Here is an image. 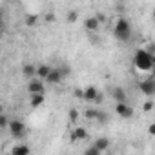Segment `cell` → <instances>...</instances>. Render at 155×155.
Here are the masks:
<instances>
[{"label":"cell","mask_w":155,"mask_h":155,"mask_svg":"<svg viewBox=\"0 0 155 155\" xmlns=\"http://www.w3.org/2000/svg\"><path fill=\"white\" fill-rule=\"evenodd\" d=\"M153 64H155V55H151L146 48L135 51L133 66H135L139 71H144V73H146V71H151V69H153Z\"/></svg>","instance_id":"6da1fadb"},{"label":"cell","mask_w":155,"mask_h":155,"mask_svg":"<svg viewBox=\"0 0 155 155\" xmlns=\"http://www.w3.org/2000/svg\"><path fill=\"white\" fill-rule=\"evenodd\" d=\"M113 35L115 38H119L120 42H126L130 37H131V26L126 18H119L115 22V28H113Z\"/></svg>","instance_id":"7a4b0ae2"},{"label":"cell","mask_w":155,"mask_h":155,"mask_svg":"<svg viewBox=\"0 0 155 155\" xmlns=\"http://www.w3.org/2000/svg\"><path fill=\"white\" fill-rule=\"evenodd\" d=\"M8 130L11 131V135H13L15 139H22L24 133H26V124H24L22 120H11Z\"/></svg>","instance_id":"3957f363"},{"label":"cell","mask_w":155,"mask_h":155,"mask_svg":"<svg viewBox=\"0 0 155 155\" xmlns=\"http://www.w3.org/2000/svg\"><path fill=\"white\" fill-rule=\"evenodd\" d=\"M82 99L88 101V102H95V104H99V102L102 101V97H101V93H99V90H97L95 86L84 88V97H82Z\"/></svg>","instance_id":"277c9868"},{"label":"cell","mask_w":155,"mask_h":155,"mask_svg":"<svg viewBox=\"0 0 155 155\" xmlns=\"http://www.w3.org/2000/svg\"><path fill=\"white\" fill-rule=\"evenodd\" d=\"M115 111L122 119H131L133 117V108L130 104H126V101L124 102H115Z\"/></svg>","instance_id":"5b68a950"},{"label":"cell","mask_w":155,"mask_h":155,"mask_svg":"<svg viewBox=\"0 0 155 155\" xmlns=\"http://www.w3.org/2000/svg\"><path fill=\"white\" fill-rule=\"evenodd\" d=\"M139 90H140L146 97L155 95V77H153V79H148V81L139 82Z\"/></svg>","instance_id":"8992f818"},{"label":"cell","mask_w":155,"mask_h":155,"mask_svg":"<svg viewBox=\"0 0 155 155\" xmlns=\"http://www.w3.org/2000/svg\"><path fill=\"white\" fill-rule=\"evenodd\" d=\"M28 91H29V95H33V93H44V81L42 79H29V82H28Z\"/></svg>","instance_id":"52a82bcc"},{"label":"cell","mask_w":155,"mask_h":155,"mask_svg":"<svg viewBox=\"0 0 155 155\" xmlns=\"http://www.w3.org/2000/svg\"><path fill=\"white\" fill-rule=\"evenodd\" d=\"M88 137H90V133H88V130L82 128V126H77V128L71 131V135H69V139H71L73 142H77V140H86Z\"/></svg>","instance_id":"ba28073f"},{"label":"cell","mask_w":155,"mask_h":155,"mask_svg":"<svg viewBox=\"0 0 155 155\" xmlns=\"http://www.w3.org/2000/svg\"><path fill=\"white\" fill-rule=\"evenodd\" d=\"M62 79H64V73L60 71V68H53V69H51V73L48 75L46 82H48V84H58Z\"/></svg>","instance_id":"9c48e42d"},{"label":"cell","mask_w":155,"mask_h":155,"mask_svg":"<svg viewBox=\"0 0 155 155\" xmlns=\"http://www.w3.org/2000/svg\"><path fill=\"white\" fill-rule=\"evenodd\" d=\"M99 28H101V22H99V18H97V17H90V18H86V20H84V29H86V31L95 33Z\"/></svg>","instance_id":"30bf717a"},{"label":"cell","mask_w":155,"mask_h":155,"mask_svg":"<svg viewBox=\"0 0 155 155\" xmlns=\"http://www.w3.org/2000/svg\"><path fill=\"white\" fill-rule=\"evenodd\" d=\"M44 101H46L44 93H33V95H29V106H31V108H40V106H44Z\"/></svg>","instance_id":"8fae6325"},{"label":"cell","mask_w":155,"mask_h":155,"mask_svg":"<svg viewBox=\"0 0 155 155\" xmlns=\"http://www.w3.org/2000/svg\"><path fill=\"white\" fill-rule=\"evenodd\" d=\"M51 66H48V64H42V66H37V77L38 79H42L44 82H46V79H48V75L51 73Z\"/></svg>","instance_id":"7c38bea8"},{"label":"cell","mask_w":155,"mask_h":155,"mask_svg":"<svg viewBox=\"0 0 155 155\" xmlns=\"http://www.w3.org/2000/svg\"><path fill=\"white\" fill-rule=\"evenodd\" d=\"M11 153H13V155H29V153H31V148L26 146V144H17V146H13Z\"/></svg>","instance_id":"4fadbf2b"},{"label":"cell","mask_w":155,"mask_h":155,"mask_svg":"<svg viewBox=\"0 0 155 155\" xmlns=\"http://www.w3.org/2000/svg\"><path fill=\"white\" fill-rule=\"evenodd\" d=\"M22 73H24V77H28V79H33V77H37V66L26 64V66L22 68Z\"/></svg>","instance_id":"5bb4252c"},{"label":"cell","mask_w":155,"mask_h":155,"mask_svg":"<svg viewBox=\"0 0 155 155\" xmlns=\"http://www.w3.org/2000/svg\"><path fill=\"white\" fill-rule=\"evenodd\" d=\"M111 95H113L115 102H124V101H126V91H124L122 88H113Z\"/></svg>","instance_id":"9a60e30c"},{"label":"cell","mask_w":155,"mask_h":155,"mask_svg":"<svg viewBox=\"0 0 155 155\" xmlns=\"http://www.w3.org/2000/svg\"><path fill=\"white\" fill-rule=\"evenodd\" d=\"M95 146L104 153V151H108V150H110V140H108L106 137H101V139H97V140H95Z\"/></svg>","instance_id":"2e32d148"},{"label":"cell","mask_w":155,"mask_h":155,"mask_svg":"<svg viewBox=\"0 0 155 155\" xmlns=\"http://www.w3.org/2000/svg\"><path fill=\"white\" fill-rule=\"evenodd\" d=\"M99 113H101V111H99L97 108H90V110H86V113H84V115H86V119H90V120H97Z\"/></svg>","instance_id":"e0dca14e"},{"label":"cell","mask_w":155,"mask_h":155,"mask_svg":"<svg viewBox=\"0 0 155 155\" xmlns=\"http://www.w3.org/2000/svg\"><path fill=\"white\" fill-rule=\"evenodd\" d=\"M66 20H68V24H75L77 20H79V13H77L75 9L68 11V15H66Z\"/></svg>","instance_id":"ac0fdd59"},{"label":"cell","mask_w":155,"mask_h":155,"mask_svg":"<svg viewBox=\"0 0 155 155\" xmlns=\"http://www.w3.org/2000/svg\"><path fill=\"white\" fill-rule=\"evenodd\" d=\"M37 22H38V17L37 15H28L26 17V24L28 26H37Z\"/></svg>","instance_id":"d6986e66"},{"label":"cell","mask_w":155,"mask_h":155,"mask_svg":"<svg viewBox=\"0 0 155 155\" xmlns=\"http://www.w3.org/2000/svg\"><path fill=\"white\" fill-rule=\"evenodd\" d=\"M84 153H86V155H101L102 151H101V150H99V148H97V146L93 144V146H91V148H88V150H86Z\"/></svg>","instance_id":"ffe728a7"},{"label":"cell","mask_w":155,"mask_h":155,"mask_svg":"<svg viewBox=\"0 0 155 155\" xmlns=\"http://www.w3.org/2000/svg\"><path fill=\"white\" fill-rule=\"evenodd\" d=\"M68 117H69V120H71V122H75L77 119H79V111H77V110H69Z\"/></svg>","instance_id":"44dd1931"},{"label":"cell","mask_w":155,"mask_h":155,"mask_svg":"<svg viewBox=\"0 0 155 155\" xmlns=\"http://www.w3.org/2000/svg\"><path fill=\"white\" fill-rule=\"evenodd\" d=\"M0 128H9V120H8V117L6 115H2V117H0Z\"/></svg>","instance_id":"7402d4cb"},{"label":"cell","mask_w":155,"mask_h":155,"mask_svg":"<svg viewBox=\"0 0 155 155\" xmlns=\"http://www.w3.org/2000/svg\"><path fill=\"white\" fill-rule=\"evenodd\" d=\"M142 110H144V111H151V110H153V102H151V101H146V102L142 104Z\"/></svg>","instance_id":"603a6c76"},{"label":"cell","mask_w":155,"mask_h":155,"mask_svg":"<svg viewBox=\"0 0 155 155\" xmlns=\"http://www.w3.org/2000/svg\"><path fill=\"white\" fill-rule=\"evenodd\" d=\"M95 17L99 18V22H101V24H106V15H104V13H97Z\"/></svg>","instance_id":"cb8c5ba5"},{"label":"cell","mask_w":155,"mask_h":155,"mask_svg":"<svg viewBox=\"0 0 155 155\" xmlns=\"http://www.w3.org/2000/svg\"><path fill=\"white\" fill-rule=\"evenodd\" d=\"M148 133H150L151 137H155V122H151V124L148 126Z\"/></svg>","instance_id":"d4e9b609"},{"label":"cell","mask_w":155,"mask_h":155,"mask_svg":"<svg viewBox=\"0 0 155 155\" xmlns=\"http://www.w3.org/2000/svg\"><path fill=\"white\" fill-rule=\"evenodd\" d=\"M97 120H99V122H106V120H108V117L101 111V113H99V117H97Z\"/></svg>","instance_id":"484cf974"},{"label":"cell","mask_w":155,"mask_h":155,"mask_svg":"<svg viewBox=\"0 0 155 155\" xmlns=\"http://www.w3.org/2000/svg\"><path fill=\"white\" fill-rule=\"evenodd\" d=\"M146 49H148L151 55H155V44H148V46H146Z\"/></svg>","instance_id":"4316f807"},{"label":"cell","mask_w":155,"mask_h":155,"mask_svg":"<svg viewBox=\"0 0 155 155\" xmlns=\"http://www.w3.org/2000/svg\"><path fill=\"white\" fill-rule=\"evenodd\" d=\"M53 20H55V17H53V15H48V17H46V22H53Z\"/></svg>","instance_id":"83f0119b"},{"label":"cell","mask_w":155,"mask_h":155,"mask_svg":"<svg viewBox=\"0 0 155 155\" xmlns=\"http://www.w3.org/2000/svg\"><path fill=\"white\" fill-rule=\"evenodd\" d=\"M153 18H155V11H153Z\"/></svg>","instance_id":"f1b7e54d"}]
</instances>
